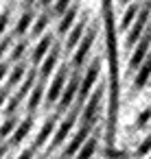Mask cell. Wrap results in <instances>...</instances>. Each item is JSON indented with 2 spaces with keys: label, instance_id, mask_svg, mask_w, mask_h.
<instances>
[{
  "label": "cell",
  "instance_id": "obj_1",
  "mask_svg": "<svg viewBox=\"0 0 151 159\" xmlns=\"http://www.w3.org/2000/svg\"><path fill=\"white\" fill-rule=\"evenodd\" d=\"M103 11V22H105V42H107V61H110V122H107V142L110 150H114V139H116V120H118V42H116V22H114V9L110 2L101 5Z\"/></svg>",
  "mask_w": 151,
  "mask_h": 159
},
{
  "label": "cell",
  "instance_id": "obj_2",
  "mask_svg": "<svg viewBox=\"0 0 151 159\" xmlns=\"http://www.w3.org/2000/svg\"><path fill=\"white\" fill-rule=\"evenodd\" d=\"M99 70H101V59H94L92 63H90V68L85 70V74L81 76V89H79V98H77V102L83 107L85 102H88V98L92 96V87H94V83H96V79H99Z\"/></svg>",
  "mask_w": 151,
  "mask_h": 159
},
{
  "label": "cell",
  "instance_id": "obj_3",
  "mask_svg": "<svg viewBox=\"0 0 151 159\" xmlns=\"http://www.w3.org/2000/svg\"><path fill=\"white\" fill-rule=\"evenodd\" d=\"M83 109H81V105H75V109H70L68 111V116H66V120L59 124V129L55 131V135H53V139H51V148L48 150H55L57 146H61L64 142H66V137L70 135V131H72V126H75V122H77V118H79V113H81Z\"/></svg>",
  "mask_w": 151,
  "mask_h": 159
},
{
  "label": "cell",
  "instance_id": "obj_4",
  "mask_svg": "<svg viewBox=\"0 0 151 159\" xmlns=\"http://www.w3.org/2000/svg\"><path fill=\"white\" fill-rule=\"evenodd\" d=\"M66 74H68V68L66 66H61L59 70H57V74L53 76V81H51V87H48V92H46V102L48 105H55V102H59L61 100V96H64V92H66Z\"/></svg>",
  "mask_w": 151,
  "mask_h": 159
},
{
  "label": "cell",
  "instance_id": "obj_5",
  "mask_svg": "<svg viewBox=\"0 0 151 159\" xmlns=\"http://www.w3.org/2000/svg\"><path fill=\"white\" fill-rule=\"evenodd\" d=\"M149 16H151V2H147L142 9H140V16H138V20L134 22V26L129 29V37H127V46H138L140 44V39H142V33H144V26H147V22H149Z\"/></svg>",
  "mask_w": 151,
  "mask_h": 159
},
{
  "label": "cell",
  "instance_id": "obj_6",
  "mask_svg": "<svg viewBox=\"0 0 151 159\" xmlns=\"http://www.w3.org/2000/svg\"><path fill=\"white\" fill-rule=\"evenodd\" d=\"M101 98H103V85H99L92 96L88 98V102L83 105V111H81V124H94L96 122V111H99V105H101Z\"/></svg>",
  "mask_w": 151,
  "mask_h": 159
},
{
  "label": "cell",
  "instance_id": "obj_7",
  "mask_svg": "<svg viewBox=\"0 0 151 159\" xmlns=\"http://www.w3.org/2000/svg\"><path fill=\"white\" fill-rule=\"evenodd\" d=\"M94 35H96V29H94V26L88 29L83 42H81L79 48L75 50V57H72V68H75V72L85 63V59H88V55H90V48H92V44H94Z\"/></svg>",
  "mask_w": 151,
  "mask_h": 159
},
{
  "label": "cell",
  "instance_id": "obj_8",
  "mask_svg": "<svg viewBox=\"0 0 151 159\" xmlns=\"http://www.w3.org/2000/svg\"><path fill=\"white\" fill-rule=\"evenodd\" d=\"M151 55V29L144 33V37L140 39V44L134 48V55H131V59H129V68H140L144 61H147V57Z\"/></svg>",
  "mask_w": 151,
  "mask_h": 159
},
{
  "label": "cell",
  "instance_id": "obj_9",
  "mask_svg": "<svg viewBox=\"0 0 151 159\" xmlns=\"http://www.w3.org/2000/svg\"><path fill=\"white\" fill-rule=\"evenodd\" d=\"M79 89H81V79H79V74L75 72V74L70 76L68 85H66V92H64L61 100L57 102V105H59V111H66V109H70L72 100H77V98H79Z\"/></svg>",
  "mask_w": 151,
  "mask_h": 159
},
{
  "label": "cell",
  "instance_id": "obj_10",
  "mask_svg": "<svg viewBox=\"0 0 151 159\" xmlns=\"http://www.w3.org/2000/svg\"><path fill=\"white\" fill-rule=\"evenodd\" d=\"M90 129H92L90 124H81V129L77 131V135H75V137H72V139L68 142V146L64 148V157H72V155H79V150H81V148L85 146V142H88V139L92 137V135H90Z\"/></svg>",
  "mask_w": 151,
  "mask_h": 159
},
{
  "label": "cell",
  "instance_id": "obj_11",
  "mask_svg": "<svg viewBox=\"0 0 151 159\" xmlns=\"http://www.w3.org/2000/svg\"><path fill=\"white\" fill-rule=\"evenodd\" d=\"M53 48H55V44H53V37H51V35H44V37L37 42V46L33 48V52H31V61H33L35 66H37L40 61L44 63V59L51 55V50H53Z\"/></svg>",
  "mask_w": 151,
  "mask_h": 159
},
{
  "label": "cell",
  "instance_id": "obj_12",
  "mask_svg": "<svg viewBox=\"0 0 151 159\" xmlns=\"http://www.w3.org/2000/svg\"><path fill=\"white\" fill-rule=\"evenodd\" d=\"M85 20H79L77 24H75V29L68 33V37H66V50L70 52V50H75V48H79V44L83 42V37H85Z\"/></svg>",
  "mask_w": 151,
  "mask_h": 159
},
{
  "label": "cell",
  "instance_id": "obj_13",
  "mask_svg": "<svg viewBox=\"0 0 151 159\" xmlns=\"http://www.w3.org/2000/svg\"><path fill=\"white\" fill-rule=\"evenodd\" d=\"M57 118H59V113H53V116L42 124V129H40V133L35 135V142H33V148H35V150L42 148V146L46 144V139L53 135V129H55V124H57Z\"/></svg>",
  "mask_w": 151,
  "mask_h": 159
},
{
  "label": "cell",
  "instance_id": "obj_14",
  "mask_svg": "<svg viewBox=\"0 0 151 159\" xmlns=\"http://www.w3.org/2000/svg\"><path fill=\"white\" fill-rule=\"evenodd\" d=\"M149 76H151V55L147 57V61L136 70V76H134V89H142L147 83H149Z\"/></svg>",
  "mask_w": 151,
  "mask_h": 159
},
{
  "label": "cell",
  "instance_id": "obj_15",
  "mask_svg": "<svg viewBox=\"0 0 151 159\" xmlns=\"http://www.w3.org/2000/svg\"><path fill=\"white\" fill-rule=\"evenodd\" d=\"M77 13H79V5H72V7L68 9V13L61 16V22H59V26H57V31H59L61 35H68V33L75 29V18H77Z\"/></svg>",
  "mask_w": 151,
  "mask_h": 159
},
{
  "label": "cell",
  "instance_id": "obj_16",
  "mask_svg": "<svg viewBox=\"0 0 151 159\" xmlns=\"http://www.w3.org/2000/svg\"><path fill=\"white\" fill-rule=\"evenodd\" d=\"M24 74H27V66H24V63H16V68H13V72H11L9 81H7V85L2 87V102H5V98L9 96L11 87H13V85H18V83L22 81V76H24Z\"/></svg>",
  "mask_w": 151,
  "mask_h": 159
},
{
  "label": "cell",
  "instance_id": "obj_17",
  "mask_svg": "<svg viewBox=\"0 0 151 159\" xmlns=\"http://www.w3.org/2000/svg\"><path fill=\"white\" fill-rule=\"evenodd\" d=\"M31 126H33V116H27L22 122H20V126L16 129V133L11 135V139H9V146H18L27 135H29V131H31Z\"/></svg>",
  "mask_w": 151,
  "mask_h": 159
},
{
  "label": "cell",
  "instance_id": "obj_18",
  "mask_svg": "<svg viewBox=\"0 0 151 159\" xmlns=\"http://www.w3.org/2000/svg\"><path fill=\"white\" fill-rule=\"evenodd\" d=\"M42 98H44V81L35 83V87H33V92H31V96H29V105H27L29 116H33V113L37 111V107H40Z\"/></svg>",
  "mask_w": 151,
  "mask_h": 159
},
{
  "label": "cell",
  "instance_id": "obj_19",
  "mask_svg": "<svg viewBox=\"0 0 151 159\" xmlns=\"http://www.w3.org/2000/svg\"><path fill=\"white\" fill-rule=\"evenodd\" d=\"M140 9L142 7H138V5H127V9H125V13H123V20H120V31H125V29H129V26H134V22L138 20V16H140Z\"/></svg>",
  "mask_w": 151,
  "mask_h": 159
},
{
  "label": "cell",
  "instance_id": "obj_20",
  "mask_svg": "<svg viewBox=\"0 0 151 159\" xmlns=\"http://www.w3.org/2000/svg\"><path fill=\"white\" fill-rule=\"evenodd\" d=\"M57 59H59V44H57V46L51 50V55L44 59V63H42V68H40V70H42V81L51 76V72L55 70V63H57Z\"/></svg>",
  "mask_w": 151,
  "mask_h": 159
},
{
  "label": "cell",
  "instance_id": "obj_21",
  "mask_svg": "<svg viewBox=\"0 0 151 159\" xmlns=\"http://www.w3.org/2000/svg\"><path fill=\"white\" fill-rule=\"evenodd\" d=\"M96 135H92L88 142H85V146L79 150V155H77V159H92V155L96 152Z\"/></svg>",
  "mask_w": 151,
  "mask_h": 159
},
{
  "label": "cell",
  "instance_id": "obj_22",
  "mask_svg": "<svg viewBox=\"0 0 151 159\" xmlns=\"http://www.w3.org/2000/svg\"><path fill=\"white\" fill-rule=\"evenodd\" d=\"M31 20H33V13L27 9V11L20 16V20H18V24H16L13 35H24V33H27V29H29V24H31Z\"/></svg>",
  "mask_w": 151,
  "mask_h": 159
},
{
  "label": "cell",
  "instance_id": "obj_23",
  "mask_svg": "<svg viewBox=\"0 0 151 159\" xmlns=\"http://www.w3.org/2000/svg\"><path fill=\"white\" fill-rule=\"evenodd\" d=\"M48 16L46 13H42V16H37V20H35V24H33V29H31V37H40V35H44V31H46V26H48Z\"/></svg>",
  "mask_w": 151,
  "mask_h": 159
},
{
  "label": "cell",
  "instance_id": "obj_24",
  "mask_svg": "<svg viewBox=\"0 0 151 159\" xmlns=\"http://www.w3.org/2000/svg\"><path fill=\"white\" fill-rule=\"evenodd\" d=\"M18 126H20V124H18V120H16V118H7V120H5V124H2V139H5V137H9V139H11V135L16 133V129H18Z\"/></svg>",
  "mask_w": 151,
  "mask_h": 159
},
{
  "label": "cell",
  "instance_id": "obj_25",
  "mask_svg": "<svg viewBox=\"0 0 151 159\" xmlns=\"http://www.w3.org/2000/svg\"><path fill=\"white\" fill-rule=\"evenodd\" d=\"M24 50H27V42H18L16 48H13V52H11V57H9V61H20V57L24 55Z\"/></svg>",
  "mask_w": 151,
  "mask_h": 159
},
{
  "label": "cell",
  "instance_id": "obj_26",
  "mask_svg": "<svg viewBox=\"0 0 151 159\" xmlns=\"http://www.w3.org/2000/svg\"><path fill=\"white\" fill-rule=\"evenodd\" d=\"M149 120H151V107H147L144 111H140V116H138V120H136V126H144Z\"/></svg>",
  "mask_w": 151,
  "mask_h": 159
},
{
  "label": "cell",
  "instance_id": "obj_27",
  "mask_svg": "<svg viewBox=\"0 0 151 159\" xmlns=\"http://www.w3.org/2000/svg\"><path fill=\"white\" fill-rule=\"evenodd\" d=\"M149 150H151V135H149V137H147V139H144V142L138 146V150H136V157H144Z\"/></svg>",
  "mask_w": 151,
  "mask_h": 159
},
{
  "label": "cell",
  "instance_id": "obj_28",
  "mask_svg": "<svg viewBox=\"0 0 151 159\" xmlns=\"http://www.w3.org/2000/svg\"><path fill=\"white\" fill-rule=\"evenodd\" d=\"M33 152H35V148H33V146H29V148H24L16 159H33Z\"/></svg>",
  "mask_w": 151,
  "mask_h": 159
},
{
  "label": "cell",
  "instance_id": "obj_29",
  "mask_svg": "<svg viewBox=\"0 0 151 159\" xmlns=\"http://www.w3.org/2000/svg\"><path fill=\"white\" fill-rule=\"evenodd\" d=\"M9 44H11V37H2V52L9 50Z\"/></svg>",
  "mask_w": 151,
  "mask_h": 159
},
{
  "label": "cell",
  "instance_id": "obj_30",
  "mask_svg": "<svg viewBox=\"0 0 151 159\" xmlns=\"http://www.w3.org/2000/svg\"><path fill=\"white\" fill-rule=\"evenodd\" d=\"M37 159H44V157H37Z\"/></svg>",
  "mask_w": 151,
  "mask_h": 159
},
{
  "label": "cell",
  "instance_id": "obj_31",
  "mask_svg": "<svg viewBox=\"0 0 151 159\" xmlns=\"http://www.w3.org/2000/svg\"><path fill=\"white\" fill-rule=\"evenodd\" d=\"M149 159H151V157H149Z\"/></svg>",
  "mask_w": 151,
  "mask_h": 159
}]
</instances>
